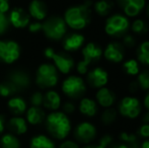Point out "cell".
<instances>
[{"label": "cell", "instance_id": "cell-22", "mask_svg": "<svg viewBox=\"0 0 149 148\" xmlns=\"http://www.w3.org/2000/svg\"><path fill=\"white\" fill-rule=\"evenodd\" d=\"M79 111L86 117H93L97 112V105L93 99L84 97L79 103Z\"/></svg>", "mask_w": 149, "mask_h": 148}, {"label": "cell", "instance_id": "cell-33", "mask_svg": "<svg viewBox=\"0 0 149 148\" xmlns=\"http://www.w3.org/2000/svg\"><path fill=\"white\" fill-rule=\"evenodd\" d=\"M17 91V89L9 82V81H6V82L0 83V95L4 97H7L12 95L13 93H15Z\"/></svg>", "mask_w": 149, "mask_h": 148}, {"label": "cell", "instance_id": "cell-48", "mask_svg": "<svg viewBox=\"0 0 149 148\" xmlns=\"http://www.w3.org/2000/svg\"><path fill=\"white\" fill-rule=\"evenodd\" d=\"M4 131V118L3 116H0V134Z\"/></svg>", "mask_w": 149, "mask_h": 148}, {"label": "cell", "instance_id": "cell-26", "mask_svg": "<svg viewBox=\"0 0 149 148\" xmlns=\"http://www.w3.org/2000/svg\"><path fill=\"white\" fill-rule=\"evenodd\" d=\"M114 7L112 0H98L94 3V10L100 16H107L111 13Z\"/></svg>", "mask_w": 149, "mask_h": 148}, {"label": "cell", "instance_id": "cell-24", "mask_svg": "<svg viewBox=\"0 0 149 148\" xmlns=\"http://www.w3.org/2000/svg\"><path fill=\"white\" fill-rule=\"evenodd\" d=\"M31 148H56V145L49 137L45 135H37L31 140Z\"/></svg>", "mask_w": 149, "mask_h": 148}, {"label": "cell", "instance_id": "cell-35", "mask_svg": "<svg viewBox=\"0 0 149 148\" xmlns=\"http://www.w3.org/2000/svg\"><path fill=\"white\" fill-rule=\"evenodd\" d=\"M44 101V94L40 91L33 93L31 97V104L33 107H40V106L43 105Z\"/></svg>", "mask_w": 149, "mask_h": 148}, {"label": "cell", "instance_id": "cell-2", "mask_svg": "<svg viewBox=\"0 0 149 148\" xmlns=\"http://www.w3.org/2000/svg\"><path fill=\"white\" fill-rule=\"evenodd\" d=\"M46 127L49 133L56 139H65L71 131V123L63 112H53L46 119Z\"/></svg>", "mask_w": 149, "mask_h": 148}, {"label": "cell", "instance_id": "cell-11", "mask_svg": "<svg viewBox=\"0 0 149 148\" xmlns=\"http://www.w3.org/2000/svg\"><path fill=\"white\" fill-rule=\"evenodd\" d=\"M109 81V73L100 67H95L90 70L87 74V82L90 86L95 88H102L107 85Z\"/></svg>", "mask_w": 149, "mask_h": 148}, {"label": "cell", "instance_id": "cell-50", "mask_svg": "<svg viewBox=\"0 0 149 148\" xmlns=\"http://www.w3.org/2000/svg\"><path fill=\"white\" fill-rule=\"evenodd\" d=\"M139 148H149V140L143 141V143H141Z\"/></svg>", "mask_w": 149, "mask_h": 148}, {"label": "cell", "instance_id": "cell-13", "mask_svg": "<svg viewBox=\"0 0 149 148\" xmlns=\"http://www.w3.org/2000/svg\"><path fill=\"white\" fill-rule=\"evenodd\" d=\"M51 59L54 61L56 69L59 70L61 73L68 74L72 70V68L74 67V61H73V59L70 56L65 55V54L54 52Z\"/></svg>", "mask_w": 149, "mask_h": 148}, {"label": "cell", "instance_id": "cell-8", "mask_svg": "<svg viewBox=\"0 0 149 148\" xmlns=\"http://www.w3.org/2000/svg\"><path fill=\"white\" fill-rule=\"evenodd\" d=\"M20 48L14 41H0V61L11 64L19 58Z\"/></svg>", "mask_w": 149, "mask_h": 148}, {"label": "cell", "instance_id": "cell-37", "mask_svg": "<svg viewBox=\"0 0 149 148\" xmlns=\"http://www.w3.org/2000/svg\"><path fill=\"white\" fill-rule=\"evenodd\" d=\"M8 22H9V20H8L7 16L4 13H0V35L6 32L8 28Z\"/></svg>", "mask_w": 149, "mask_h": 148}, {"label": "cell", "instance_id": "cell-38", "mask_svg": "<svg viewBox=\"0 0 149 148\" xmlns=\"http://www.w3.org/2000/svg\"><path fill=\"white\" fill-rule=\"evenodd\" d=\"M112 141H113V137L109 134H106L100 139V141H98V145L102 148H108L109 146H110L111 143H112Z\"/></svg>", "mask_w": 149, "mask_h": 148}, {"label": "cell", "instance_id": "cell-21", "mask_svg": "<svg viewBox=\"0 0 149 148\" xmlns=\"http://www.w3.org/2000/svg\"><path fill=\"white\" fill-rule=\"evenodd\" d=\"M8 128L13 134L16 135H22L28 131V124L26 120L20 117H13L9 120L8 123Z\"/></svg>", "mask_w": 149, "mask_h": 148}, {"label": "cell", "instance_id": "cell-51", "mask_svg": "<svg viewBox=\"0 0 149 148\" xmlns=\"http://www.w3.org/2000/svg\"><path fill=\"white\" fill-rule=\"evenodd\" d=\"M112 148H128V145L125 144V143H121V144H117L114 145Z\"/></svg>", "mask_w": 149, "mask_h": 148}, {"label": "cell", "instance_id": "cell-32", "mask_svg": "<svg viewBox=\"0 0 149 148\" xmlns=\"http://www.w3.org/2000/svg\"><path fill=\"white\" fill-rule=\"evenodd\" d=\"M137 83L139 85V88L143 90L149 89V70H144L138 74Z\"/></svg>", "mask_w": 149, "mask_h": 148}, {"label": "cell", "instance_id": "cell-19", "mask_svg": "<svg viewBox=\"0 0 149 148\" xmlns=\"http://www.w3.org/2000/svg\"><path fill=\"white\" fill-rule=\"evenodd\" d=\"M29 10H30V15L36 18L38 22L45 19L48 14L47 6L41 0H33L30 3Z\"/></svg>", "mask_w": 149, "mask_h": 148}, {"label": "cell", "instance_id": "cell-47", "mask_svg": "<svg viewBox=\"0 0 149 148\" xmlns=\"http://www.w3.org/2000/svg\"><path fill=\"white\" fill-rule=\"evenodd\" d=\"M144 106H145L147 112H149V92L146 94L145 99H144Z\"/></svg>", "mask_w": 149, "mask_h": 148}, {"label": "cell", "instance_id": "cell-31", "mask_svg": "<svg viewBox=\"0 0 149 148\" xmlns=\"http://www.w3.org/2000/svg\"><path fill=\"white\" fill-rule=\"evenodd\" d=\"M123 69L124 71L127 74L131 75V76H135L138 75L140 72V68H139V63H138L137 60L135 59H129L126 62H124L123 64Z\"/></svg>", "mask_w": 149, "mask_h": 148}, {"label": "cell", "instance_id": "cell-49", "mask_svg": "<svg viewBox=\"0 0 149 148\" xmlns=\"http://www.w3.org/2000/svg\"><path fill=\"white\" fill-rule=\"evenodd\" d=\"M128 145V148H139L140 145L138 144V142H133V143H130V144H127Z\"/></svg>", "mask_w": 149, "mask_h": 148}, {"label": "cell", "instance_id": "cell-3", "mask_svg": "<svg viewBox=\"0 0 149 148\" xmlns=\"http://www.w3.org/2000/svg\"><path fill=\"white\" fill-rule=\"evenodd\" d=\"M129 28L130 22L127 16L116 13L107 19L104 24V32L111 37H122L126 35Z\"/></svg>", "mask_w": 149, "mask_h": 148}, {"label": "cell", "instance_id": "cell-18", "mask_svg": "<svg viewBox=\"0 0 149 148\" xmlns=\"http://www.w3.org/2000/svg\"><path fill=\"white\" fill-rule=\"evenodd\" d=\"M9 82L17 89V91L19 89H24L26 88V87L30 85V77L29 75L24 71H20V70H17V71H14L10 74L9 76Z\"/></svg>", "mask_w": 149, "mask_h": 148}, {"label": "cell", "instance_id": "cell-1", "mask_svg": "<svg viewBox=\"0 0 149 148\" xmlns=\"http://www.w3.org/2000/svg\"><path fill=\"white\" fill-rule=\"evenodd\" d=\"M91 2L68 8L64 14V20L68 26L73 30H82L86 28L91 19Z\"/></svg>", "mask_w": 149, "mask_h": 148}, {"label": "cell", "instance_id": "cell-34", "mask_svg": "<svg viewBox=\"0 0 149 148\" xmlns=\"http://www.w3.org/2000/svg\"><path fill=\"white\" fill-rule=\"evenodd\" d=\"M120 138L123 141L125 144H130L137 141V135L134 133H129V132H122L120 134Z\"/></svg>", "mask_w": 149, "mask_h": 148}, {"label": "cell", "instance_id": "cell-6", "mask_svg": "<svg viewBox=\"0 0 149 148\" xmlns=\"http://www.w3.org/2000/svg\"><path fill=\"white\" fill-rule=\"evenodd\" d=\"M62 90L67 97H72V99H78L85 93L86 85L81 77L69 76L63 81Z\"/></svg>", "mask_w": 149, "mask_h": 148}, {"label": "cell", "instance_id": "cell-52", "mask_svg": "<svg viewBox=\"0 0 149 148\" xmlns=\"http://www.w3.org/2000/svg\"><path fill=\"white\" fill-rule=\"evenodd\" d=\"M83 148H102V147H100L98 144H96V145H88V146H85Z\"/></svg>", "mask_w": 149, "mask_h": 148}, {"label": "cell", "instance_id": "cell-46", "mask_svg": "<svg viewBox=\"0 0 149 148\" xmlns=\"http://www.w3.org/2000/svg\"><path fill=\"white\" fill-rule=\"evenodd\" d=\"M142 122H143V124H149V112H146L142 116Z\"/></svg>", "mask_w": 149, "mask_h": 148}, {"label": "cell", "instance_id": "cell-28", "mask_svg": "<svg viewBox=\"0 0 149 148\" xmlns=\"http://www.w3.org/2000/svg\"><path fill=\"white\" fill-rule=\"evenodd\" d=\"M2 148H20V142L13 134H5L0 140Z\"/></svg>", "mask_w": 149, "mask_h": 148}, {"label": "cell", "instance_id": "cell-12", "mask_svg": "<svg viewBox=\"0 0 149 148\" xmlns=\"http://www.w3.org/2000/svg\"><path fill=\"white\" fill-rule=\"evenodd\" d=\"M126 16H137L145 6V0H117Z\"/></svg>", "mask_w": 149, "mask_h": 148}, {"label": "cell", "instance_id": "cell-45", "mask_svg": "<svg viewBox=\"0 0 149 148\" xmlns=\"http://www.w3.org/2000/svg\"><path fill=\"white\" fill-rule=\"evenodd\" d=\"M129 87H130V90H131L132 92H134V91H137V89L139 88V85H138L137 81H132Z\"/></svg>", "mask_w": 149, "mask_h": 148}, {"label": "cell", "instance_id": "cell-44", "mask_svg": "<svg viewBox=\"0 0 149 148\" xmlns=\"http://www.w3.org/2000/svg\"><path fill=\"white\" fill-rule=\"evenodd\" d=\"M59 148H79V146L76 142H74V141L67 140V141H64V142L60 145Z\"/></svg>", "mask_w": 149, "mask_h": 148}, {"label": "cell", "instance_id": "cell-41", "mask_svg": "<svg viewBox=\"0 0 149 148\" xmlns=\"http://www.w3.org/2000/svg\"><path fill=\"white\" fill-rule=\"evenodd\" d=\"M63 111L64 114H73L75 112V105L70 101H67L63 105Z\"/></svg>", "mask_w": 149, "mask_h": 148}, {"label": "cell", "instance_id": "cell-7", "mask_svg": "<svg viewBox=\"0 0 149 148\" xmlns=\"http://www.w3.org/2000/svg\"><path fill=\"white\" fill-rule=\"evenodd\" d=\"M141 104L135 97H125L119 105V112L123 117L128 119H135L141 114Z\"/></svg>", "mask_w": 149, "mask_h": 148}, {"label": "cell", "instance_id": "cell-42", "mask_svg": "<svg viewBox=\"0 0 149 148\" xmlns=\"http://www.w3.org/2000/svg\"><path fill=\"white\" fill-rule=\"evenodd\" d=\"M29 30L31 33H39L40 31L43 30V24H41L39 22H31L30 26H29Z\"/></svg>", "mask_w": 149, "mask_h": 148}, {"label": "cell", "instance_id": "cell-20", "mask_svg": "<svg viewBox=\"0 0 149 148\" xmlns=\"http://www.w3.org/2000/svg\"><path fill=\"white\" fill-rule=\"evenodd\" d=\"M43 105L46 109L56 111L61 106V97L59 93L54 90H49L45 95H44Z\"/></svg>", "mask_w": 149, "mask_h": 148}, {"label": "cell", "instance_id": "cell-16", "mask_svg": "<svg viewBox=\"0 0 149 148\" xmlns=\"http://www.w3.org/2000/svg\"><path fill=\"white\" fill-rule=\"evenodd\" d=\"M96 101H97L98 105L100 107L104 108H111L114 105L115 101H116V95L113 92L112 90H110L107 87H102V88H98L97 92L95 94Z\"/></svg>", "mask_w": 149, "mask_h": 148}, {"label": "cell", "instance_id": "cell-9", "mask_svg": "<svg viewBox=\"0 0 149 148\" xmlns=\"http://www.w3.org/2000/svg\"><path fill=\"white\" fill-rule=\"evenodd\" d=\"M96 128L89 122H82L77 125L74 131V137L81 143H89L95 138Z\"/></svg>", "mask_w": 149, "mask_h": 148}, {"label": "cell", "instance_id": "cell-5", "mask_svg": "<svg viewBox=\"0 0 149 148\" xmlns=\"http://www.w3.org/2000/svg\"><path fill=\"white\" fill-rule=\"evenodd\" d=\"M43 31L46 37L52 40H60L67 32V24L59 16H52L43 24Z\"/></svg>", "mask_w": 149, "mask_h": 148}, {"label": "cell", "instance_id": "cell-29", "mask_svg": "<svg viewBox=\"0 0 149 148\" xmlns=\"http://www.w3.org/2000/svg\"><path fill=\"white\" fill-rule=\"evenodd\" d=\"M131 30L132 32L135 35H139V36H142V35H146L149 31L148 24H146L145 20L141 19V18H138V19H135L131 24Z\"/></svg>", "mask_w": 149, "mask_h": 148}, {"label": "cell", "instance_id": "cell-53", "mask_svg": "<svg viewBox=\"0 0 149 148\" xmlns=\"http://www.w3.org/2000/svg\"><path fill=\"white\" fill-rule=\"evenodd\" d=\"M147 16L149 17V4H148V7H147Z\"/></svg>", "mask_w": 149, "mask_h": 148}, {"label": "cell", "instance_id": "cell-25", "mask_svg": "<svg viewBox=\"0 0 149 148\" xmlns=\"http://www.w3.org/2000/svg\"><path fill=\"white\" fill-rule=\"evenodd\" d=\"M28 122L31 125H39L45 119V113L39 107H31L28 110L26 113Z\"/></svg>", "mask_w": 149, "mask_h": 148}, {"label": "cell", "instance_id": "cell-36", "mask_svg": "<svg viewBox=\"0 0 149 148\" xmlns=\"http://www.w3.org/2000/svg\"><path fill=\"white\" fill-rule=\"evenodd\" d=\"M123 46L125 48H134L136 45V40L132 35H124L123 36Z\"/></svg>", "mask_w": 149, "mask_h": 148}, {"label": "cell", "instance_id": "cell-27", "mask_svg": "<svg viewBox=\"0 0 149 148\" xmlns=\"http://www.w3.org/2000/svg\"><path fill=\"white\" fill-rule=\"evenodd\" d=\"M137 57L142 64L149 66V41L140 44L137 50Z\"/></svg>", "mask_w": 149, "mask_h": 148}, {"label": "cell", "instance_id": "cell-30", "mask_svg": "<svg viewBox=\"0 0 149 148\" xmlns=\"http://www.w3.org/2000/svg\"><path fill=\"white\" fill-rule=\"evenodd\" d=\"M117 117H118V113L115 109L111 108H107L104 112H102V116H100V120H102V124L104 125H112L114 124V122L117 120Z\"/></svg>", "mask_w": 149, "mask_h": 148}, {"label": "cell", "instance_id": "cell-23", "mask_svg": "<svg viewBox=\"0 0 149 148\" xmlns=\"http://www.w3.org/2000/svg\"><path fill=\"white\" fill-rule=\"evenodd\" d=\"M7 106L9 111L16 116L24 114L26 110V103L22 97H12L8 101Z\"/></svg>", "mask_w": 149, "mask_h": 148}, {"label": "cell", "instance_id": "cell-39", "mask_svg": "<svg viewBox=\"0 0 149 148\" xmlns=\"http://www.w3.org/2000/svg\"><path fill=\"white\" fill-rule=\"evenodd\" d=\"M138 134L142 138H149V124H142L138 129Z\"/></svg>", "mask_w": 149, "mask_h": 148}, {"label": "cell", "instance_id": "cell-14", "mask_svg": "<svg viewBox=\"0 0 149 148\" xmlns=\"http://www.w3.org/2000/svg\"><path fill=\"white\" fill-rule=\"evenodd\" d=\"M10 24L16 28H26L30 24V14L22 8H14L9 14Z\"/></svg>", "mask_w": 149, "mask_h": 148}, {"label": "cell", "instance_id": "cell-17", "mask_svg": "<svg viewBox=\"0 0 149 148\" xmlns=\"http://www.w3.org/2000/svg\"><path fill=\"white\" fill-rule=\"evenodd\" d=\"M83 44H84V37L80 34L74 33L65 38L63 42V48L68 52H74L80 49Z\"/></svg>", "mask_w": 149, "mask_h": 148}, {"label": "cell", "instance_id": "cell-43", "mask_svg": "<svg viewBox=\"0 0 149 148\" xmlns=\"http://www.w3.org/2000/svg\"><path fill=\"white\" fill-rule=\"evenodd\" d=\"M9 10V1L8 0H0V13H4Z\"/></svg>", "mask_w": 149, "mask_h": 148}, {"label": "cell", "instance_id": "cell-15", "mask_svg": "<svg viewBox=\"0 0 149 148\" xmlns=\"http://www.w3.org/2000/svg\"><path fill=\"white\" fill-rule=\"evenodd\" d=\"M102 55V50L100 46H97L95 43H88L82 49V57L83 61L87 64H91L93 62H96L100 59Z\"/></svg>", "mask_w": 149, "mask_h": 148}, {"label": "cell", "instance_id": "cell-40", "mask_svg": "<svg viewBox=\"0 0 149 148\" xmlns=\"http://www.w3.org/2000/svg\"><path fill=\"white\" fill-rule=\"evenodd\" d=\"M88 67H89L88 64H87L86 62L83 61V60H81V61L78 62V64H77L76 69H77V71H78V73L86 74L87 72H88Z\"/></svg>", "mask_w": 149, "mask_h": 148}, {"label": "cell", "instance_id": "cell-4", "mask_svg": "<svg viewBox=\"0 0 149 148\" xmlns=\"http://www.w3.org/2000/svg\"><path fill=\"white\" fill-rule=\"evenodd\" d=\"M57 69L52 64H42L37 71L36 81L41 88H49L53 87L58 82Z\"/></svg>", "mask_w": 149, "mask_h": 148}, {"label": "cell", "instance_id": "cell-10", "mask_svg": "<svg viewBox=\"0 0 149 148\" xmlns=\"http://www.w3.org/2000/svg\"><path fill=\"white\" fill-rule=\"evenodd\" d=\"M104 56L108 61L113 63H119L123 61L125 57V47L119 42H112L106 47L104 51Z\"/></svg>", "mask_w": 149, "mask_h": 148}]
</instances>
